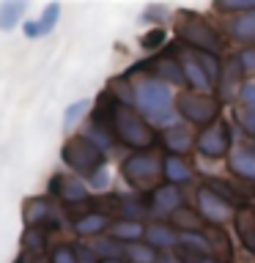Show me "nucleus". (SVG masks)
Here are the masks:
<instances>
[{"mask_svg":"<svg viewBox=\"0 0 255 263\" xmlns=\"http://www.w3.org/2000/svg\"><path fill=\"white\" fill-rule=\"evenodd\" d=\"M242 71L244 69H242V63H239V58L225 63V69H222V88H220V96L222 99H233L236 96V88H244V85H239Z\"/></svg>","mask_w":255,"mask_h":263,"instance_id":"obj_11","label":"nucleus"},{"mask_svg":"<svg viewBox=\"0 0 255 263\" xmlns=\"http://www.w3.org/2000/svg\"><path fill=\"white\" fill-rule=\"evenodd\" d=\"M197 209H201L203 219L206 222H214V225H222V222L228 219V203H222L209 186L197 189Z\"/></svg>","mask_w":255,"mask_h":263,"instance_id":"obj_8","label":"nucleus"},{"mask_svg":"<svg viewBox=\"0 0 255 263\" xmlns=\"http://www.w3.org/2000/svg\"><path fill=\"white\" fill-rule=\"evenodd\" d=\"M113 233H115L118 241H137V238L143 236V225L135 222V219H123V222H118V225L113 228Z\"/></svg>","mask_w":255,"mask_h":263,"instance_id":"obj_22","label":"nucleus"},{"mask_svg":"<svg viewBox=\"0 0 255 263\" xmlns=\"http://www.w3.org/2000/svg\"><path fill=\"white\" fill-rule=\"evenodd\" d=\"M102 263H121V260H118V258H115V260H102Z\"/></svg>","mask_w":255,"mask_h":263,"instance_id":"obj_40","label":"nucleus"},{"mask_svg":"<svg viewBox=\"0 0 255 263\" xmlns=\"http://www.w3.org/2000/svg\"><path fill=\"white\" fill-rule=\"evenodd\" d=\"M58 14H61V6H58V3L47 6L44 14H41V20H36V22H25V36H41V33L52 30Z\"/></svg>","mask_w":255,"mask_h":263,"instance_id":"obj_12","label":"nucleus"},{"mask_svg":"<svg viewBox=\"0 0 255 263\" xmlns=\"http://www.w3.org/2000/svg\"><path fill=\"white\" fill-rule=\"evenodd\" d=\"M242 102L250 107V110L255 107V85H244V88H242Z\"/></svg>","mask_w":255,"mask_h":263,"instance_id":"obj_38","label":"nucleus"},{"mask_svg":"<svg viewBox=\"0 0 255 263\" xmlns=\"http://www.w3.org/2000/svg\"><path fill=\"white\" fill-rule=\"evenodd\" d=\"M126 252L135 263H154L156 260V250L151 244H129Z\"/></svg>","mask_w":255,"mask_h":263,"instance_id":"obj_27","label":"nucleus"},{"mask_svg":"<svg viewBox=\"0 0 255 263\" xmlns=\"http://www.w3.org/2000/svg\"><path fill=\"white\" fill-rule=\"evenodd\" d=\"M94 247H96L99 255H107L104 260H115V255H121V247L115 244V241H96Z\"/></svg>","mask_w":255,"mask_h":263,"instance_id":"obj_33","label":"nucleus"},{"mask_svg":"<svg viewBox=\"0 0 255 263\" xmlns=\"http://www.w3.org/2000/svg\"><path fill=\"white\" fill-rule=\"evenodd\" d=\"M165 143H168L170 151L184 154L187 148L192 145V137H189L187 132H181V129H168V132H165Z\"/></svg>","mask_w":255,"mask_h":263,"instance_id":"obj_26","label":"nucleus"},{"mask_svg":"<svg viewBox=\"0 0 255 263\" xmlns=\"http://www.w3.org/2000/svg\"><path fill=\"white\" fill-rule=\"evenodd\" d=\"M206 186H209V189H211V192L220 197L222 203H228V205H239V209H244V195L239 192L236 186L225 184V181H217V178H211Z\"/></svg>","mask_w":255,"mask_h":263,"instance_id":"obj_14","label":"nucleus"},{"mask_svg":"<svg viewBox=\"0 0 255 263\" xmlns=\"http://www.w3.org/2000/svg\"><path fill=\"white\" fill-rule=\"evenodd\" d=\"M178 36L184 39L189 47H195L197 52L217 55L220 49H222V39L211 30V25H206L201 16H195V14H181V20H178Z\"/></svg>","mask_w":255,"mask_h":263,"instance_id":"obj_2","label":"nucleus"},{"mask_svg":"<svg viewBox=\"0 0 255 263\" xmlns=\"http://www.w3.org/2000/svg\"><path fill=\"white\" fill-rule=\"evenodd\" d=\"M33 263H47V260H41V258H39V260H33Z\"/></svg>","mask_w":255,"mask_h":263,"instance_id":"obj_41","label":"nucleus"},{"mask_svg":"<svg viewBox=\"0 0 255 263\" xmlns=\"http://www.w3.org/2000/svg\"><path fill=\"white\" fill-rule=\"evenodd\" d=\"M184 77L189 80V85H192V88H197V93H201L203 88H209V82H211L209 74L201 69V63L192 61V58H189V61H184Z\"/></svg>","mask_w":255,"mask_h":263,"instance_id":"obj_20","label":"nucleus"},{"mask_svg":"<svg viewBox=\"0 0 255 263\" xmlns=\"http://www.w3.org/2000/svg\"><path fill=\"white\" fill-rule=\"evenodd\" d=\"M145 236H148V244L151 247H170L173 241H176V233H173L170 228H165V225H151Z\"/></svg>","mask_w":255,"mask_h":263,"instance_id":"obj_25","label":"nucleus"},{"mask_svg":"<svg viewBox=\"0 0 255 263\" xmlns=\"http://www.w3.org/2000/svg\"><path fill=\"white\" fill-rule=\"evenodd\" d=\"M236 230L239 236H242V241L247 250L255 252V214L250 209H239L236 214Z\"/></svg>","mask_w":255,"mask_h":263,"instance_id":"obj_13","label":"nucleus"},{"mask_svg":"<svg viewBox=\"0 0 255 263\" xmlns=\"http://www.w3.org/2000/svg\"><path fill=\"white\" fill-rule=\"evenodd\" d=\"M49 219V205L44 197H33V200L25 205V222H28L30 228H39L41 222Z\"/></svg>","mask_w":255,"mask_h":263,"instance_id":"obj_15","label":"nucleus"},{"mask_svg":"<svg viewBox=\"0 0 255 263\" xmlns=\"http://www.w3.org/2000/svg\"><path fill=\"white\" fill-rule=\"evenodd\" d=\"M159 74L165 80H170V82H184V71H181L170 58H168V61H159Z\"/></svg>","mask_w":255,"mask_h":263,"instance_id":"obj_29","label":"nucleus"},{"mask_svg":"<svg viewBox=\"0 0 255 263\" xmlns=\"http://www.w3.org/2000/svg\"><path fill=\"white\" fill-rule=\"evenodd\" d=\"M63 162L69 164V167H74L77 173H99V167H102L104 162V154L102 148H99L96 143H90L88 137H71L66 140L63 145Z\"/></svg>","mask_w":255,"mask_h":263,"instance_id":"obj_3","label":"nucleus"},{"mask_svg":"<svg viewBox=\"0 0 255 263\" xmlns=\"http://www.w3.org/2000/svg\"><path fill=\"white\" fill-rule=\"evenodd\" d=\"M233 33L242 41H250V44H255V11L239 16V20L233 22Z\"/></svg>","mask_w":255,"mask_h":263,"instance_id":"obj_24","label":"nucleus"},{"mask_svg":"<svg viewBox=\"0 0 255 263\" xmlns=\"http://www.w3.org/2000/svg\"><path fill=\"white\" fill-rule=\"evenodd\" d=\"M25 14V3H16V0H8V3L0 6V30H11L20 16Z\"/></svg>","mask_w":255,"mask_h":263,"instance_id":"obj_19","label":"nucleus"},{"mask_svg":"<svg viewBox=\"0 0 255 263\" xmlns=\"http://www.w3.org/2000/svg\"><path fill=\"white\" fill-rule=\"evenodd\" d=\"M236 118H239V123H242L247 132H252V135H255V110H239Z\"/></svg>","mask_w":255,"mask_h":263,"instance_id":"obj_36","label":"nucleus"},{"mask_svg":"<svg viewBox=\"0 0 255 263\" xmlns=\"http://www.w3.org/2000/svg\"><path fill=\"white\" fill-rule=\"evenodd\" d=\"M178 112L192 123H211L220 112V104H217V99H211L206 93L187 90V93L178 96Z\"/></svg>","mask_w":255,"mask_h":263,"instance_id":"obj_4","label":"nucleus"},{"mask_svg":"<svg viewBox=\"0 0 255 263\" xmlns=\"http://www.w3.org/2000/svg\"><path fill=\"white\" fill-rule=\"evenodd\" d=\"M197 148H201V154L209 156V159H220V156H225L228 148H230V126L222 121V123H217V126L201 132V137H197Z\"/></svg>","mask_w":255,"mask_h":263,"instance_id":"obj_6","label":"nucleus"},{"mask_svg":"<svg viewBox=\"0 0 255 263\" xmlns=\"http://www.w3.org/2000/svg\"><path fill=\"white\" fill-rule=\"evenodd\" d=\"M25 244H28V250L41 252V247H44V233H41L39 228H30V233L25 236Z\"/></svg>","mask_w":255,"mask_h":263,"instance_id":"obj_32","label":"nucleus"},{"mask_svg":"<svg viewBox=\"0 0 255 263\" xmlns=\"http://www.w3.org/2000/svg\"><path fill=\"white\" fill-rule=\"evenodd\" d=\"M85 110H88V102H85V99H80V102H74V104L69 107V110H66V115H63V126L69 129L71 123L77 121V118H80V115L85 112Z\"/></svg>","mask_w":255,"mask_h":263,"instance_id":"obj_30","label":"nucleus"},{"mask_svg":"<svg viewBox=\"0 0 255 263\" xmlns=\"http://www.w3.org/2000/svg\"><path fill=\"white\" fill-rule=\"evenodd\" d=\"M206 244H209V250L217 255V260L228 263L230 258V244H228V236L222 233V230H206Z\"/></svg>","mask_w":255,"mask_h":263,"instance_id":"obj_16","label":"nucleus"},{"mask_svg":"<svg viewBox=\"0 0 255 263\" xmlns=\"http://www.w3.org/2000/svg\"><path fill=\"white\" fill-rule=\"evenodd\" d=\"M113 132L118 135L121 143H126L129 148H148V145L156 143V132L148 126L135 110H129V107H118V110H115Z\"/></svg>","mask_w":255,"mask_h":263,"instance_id":"obj_1","label":"nucleus"},{"mask_svg":"<svg viewBox=\"0 0 255 263\" xmlns=\"http://www.w3.org/2000/svg\"><path fill=\"white\" fill-rule=\"evenodd\" d=\"M107 228V217L104 214H88V217H82L74 222V230H77L80 236H94V233H102Z\"/></svg>","mask_w":255,"mask_h":263,"instance_id":"obj_18","label":"nucleus"},{"mask_svg":"<svg viewBox=\"0 0 255 263\" xmlns=\"http://www.w3.org/2000/svg\"><path fill=\"white\" fill-rule=\"evenodd\" d=\"M162 41H165V30L156 28V30H148L145 36H143V47L145 49H154V47H159Z\"/></svg>","mask_w":255,"mask_h":263,"instance_id":"obj_35","label":"nucleus"},{"mask_svg":"<svg viewBox=\"0 0 255 263\" xmlns=\"http://www.w3.org/2000/svg\"><path fill=\"white\" fill-rule=\"evenodd\" d=\"M173 222H176V228H184V230H189V233H201L203 230V219L189 209H178L176 214H173Z\"/></svg>","mask_w":255,"mask_h":263,"instance_id":"obj_21","label":"nucleus"},{"mask_svg":"<svg viewBox=\"0 0 255 263\" xmlns=\"http://www.w3.org/2000/svg\"><path fill=\"white\" fill-rule=\"evenodd\" d=\"M90 181H94V186L102 189V186H107V181H110V178H107L104 170H99V173H94V176H90Z\"/></svg>","mask_w":255,"mask_h":263,"instance_id":"obj_39","label":"nucleus"},{"mask_svg":"<svg viewBox=\"0 0 255 263\" xmlns=\"http://www.w3.org/2000/svg\"><path fill=\"white\" fill-rule=\"evenodd\" d=\"M151 205H154V211H159V214H168V211L176 214L181 209V192L173 184L170 186H159L154 192V197H151Z\"/></svg>","mask_w":255,"mask_h":263,"instance_id":"obj_10","label":"nucleus"},{"mask_svg":"<svg viewBox=\"0 0 255 263\" xmlns=\"http://www.w3.org/2000/svg\"><path fill=\"white\" fill-rule=\"evenodd\" d=\"M49 189H52L58 197H63L69 205L85 203V200H88L85 186H82L80 181H74V178H66V176H52V181H49Z\"/></svg>","mask_w":255,"mask_h":263,"instance_id":"obj_9","label":"nucleus"},{"mask_svg":"<svg viewBox=\"0 0 255 263\" xmlns=\"http://www.w3.org/2000/svg\"><path fill=\"white\" fill-rule=\"evenodd\" d=\"M52 263H80L77 260V252L69 250V247H58L52 252Z\"/></svg>","mask_w":255,"mask_h":263,"instance_id":"obj_34","label":"nucleus"},{"mask_svg":"<svg viewBox=\"0 0 255 263\" xmlns=\"http://www.w3.org/2000/svg\"><path fill=\"white\" fill-rule=\"evenodd\" d=\"M217 8H222V11H255V0H250V3H233V0H222V3H217Z\"/></svg>","mask_w":255,"mask_h":263,"instance_id":"obj_31","label":"nucleus"},{"mask_svg":"<svg viewBox=\"0 0 255 263\" xmlns=\"http://www.w3.org/2000/svg\"><path fill=\"white\" fill-rule=\"evenodd\" d=\"M197 63H201V69L209 74V80L214 82L220 77V61L217 55H209V52H197Z\"/></svg>","mask_w":255,"mask_h":263,"instance_id":"obj_28","label":"nucleus"},{"mask_svg":"<svg viewBox=\"0 0 255 263\" xmlns=\"http://www.w3.org/2000/svg\"><path fill=\"white\" fill-rule=\"evenodd\" d=\"M165 176H168L173 184L189 181V167L184 164V159H178V156H168V159H165Z\"/></svg>","mask_w":255,"mask_h":263,"instance_id":"obj_23","label":"nucleus"},{"mask_svg":"<svg viewBox=\"0 0 255 263\" xmlns=\"http://www.w3.org/2000/svg\"><path fill=\"white\" fill-rule=\"evenodd\" d=\"M137 102H140V110L151 115H165L170 107V90L159 85V82H145L137 90Z\"/></svg>","mask_w":255,"mask_h":263,"instance_id":"obj_7","label":"nucleus"},{"mask_svg":"<svg viewBox=\"0 0 255 263\" xmlns=\"http://www.w3.org/2000/svg\"><path fill=\"white\" fill-rule=\"evenodd\" d=\"M230 170L236 173V176H242L247 181H255V156L252 154H233L230 156Z\"/></svg>","mask_w":255,"mask_h":263,"instance_id":"obj_17","label":"nucleus"},{"mask_svg":"<svg viewBox=\"0 0 255 263\" xmlns=\"http://www.w3.org/2000/svg\"><path fill=\"white\" fill-rule=\"evenodd\" d=\"M156 170H159V164H156V159L148 154H135L123 162V176H126V181L137 189L151 186L154 178H156Z\"/></svg>","mask_w":255,"mask_h":263,"instance_id":"obj_5","label":"nucleus"},{"mask_svg":"<svg viewBox=\"0 0 255 263\" xmlns=\"http://www.w3.org/2000/svg\"><path fill=\"white\" fill-rule=\"evenodd\" d=\"M239 63H242L244 71H255V47L252 49H244V52L239 55Z\"/></svg>","mask_w":255,"mask_h":263,"instance_id":"obj_37","label":"nucleus"}]
</instances>
